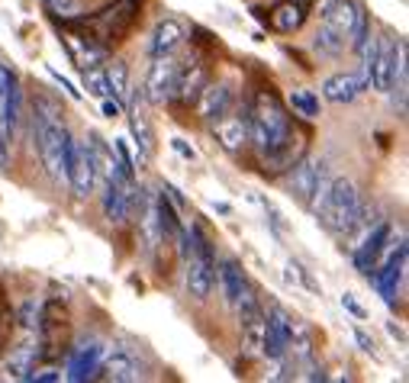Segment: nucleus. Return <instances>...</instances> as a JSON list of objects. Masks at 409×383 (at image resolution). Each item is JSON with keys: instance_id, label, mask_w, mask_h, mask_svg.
Returning a JSON list of instances; mask_svg holds the SVG:
<instances>
[{"instance_id": "nucleus-1", "label": "nucleus", "mask_w": 409, "mask_h": 383, "mask_svg": "<svg viewBox=\"0 0 409 383\" xmlns=\"http://www.w3.org/2000/svg\"><path fill=\"white\" fill-rule=\"evenodd\" d=\"M249 110V145L255 148L258 158H268L278 148H284L287 142L297 135L293 116L287 110V104L278 97V91L271 84H261L251 97Z\"/></svg>"}, {"instance_id": "nucleus-2", "label": "nucleus", "mask_w": 409, "mask_h": 383, "mask_svg": "<svg viewBox=\"0 0 409 383\" xmlns=\"http://www.w3.org/2000/svg\"><path fill=\"white\" fill-rule=\"evenodd\" d=\"M142 7H146V0H110L107 7L94 10V13L65 20V29H77V33L90 35L97 45H104L107 52H113L136 33L142 20Z\"/></svg>"}, {"instance_id": "nucleus-3", "label": "nucleus", "mask_w": 409, "mask_h": 383, "mask_svg": "<svg viewBox=\"0 0 409 383\" xmlns=\"http://www.w3.org/2000/svg\"><path fill=\"white\" fill-rule=\"evenodd\" d=\"M322 229L335 238H348L361 223H364V200H361L358 187H354L348 177H332V187H329L322 206L316 209Z\"/></svg>"}, {"instance_id": "nucleus-4", "label": "nucleus", "mask_w": 409, "mask_h": 383, "mask_svg": "<svg viewBox=\"0 0 409 383\" xmlns=\"http://www.w3.org/2000/svg\"><path fill=\"white\" fill-rule=\"evenodd\" d=\"M33 142H36V152H39V161H42V167H45V174H49L52 181H65V177H68L71 155H75V145H77V139L71 135L68 126L33 116Z\"/></svg>"}, {"instance_id": "nucleus-5", "label": "nucleus", "mask_w": 409, "mask_h": 383, "mask_svg": "<svg viewBox=\"0 0 409 383\" xmlns=\"http://www.w3.org/2000/svg\"><path fill=\"white\" fill-rule=\"evenodd\" d=\"M187 235H190V251H187V258H184V287H187V296L203 303L209 300V293L216 287L213 242H209V235L203 232L200 223H190Z\"/></svg>"}, {"instance_id": "nucleus-6", "label": "nucleus", "mask_w": 409, "mask_h": 383, "mask_svg": "<svg viewBox=\"0 0 409 383\" xmlns=\"http://www.w3.org/2000/svg\"><path fill=\"white\" fill-rule=\"evenodd\" d=\"M39 361H58L68 351V332H71V313H68V300H52L42 303L39 313Z\"/></svg>"}, {"instance_id": "nucleus-7", "label": "nucleus", "mask_w": 409, "mask_h": 383, "mask_svg": "<svg viewBox=\"0 0 409 383\" xmlns=\"http://www.w3.org/2000/svg\"><path fill=\"white\" fill-rule=\"evenodd\" d=\"M361 55H364V65H361V74H364V81H368L371 91H390V81H393V58H396V39L393 35H371L368 42H364V49H361Z\"/></svg>"}, {"instance_id": "nucleus-8", "label": "nucleus", "mask_w": 409, "mask_h": 383, "mask_svg": "<svg viewBox=\"0 0 409 383\" xmlns=\"http://www.w3.org/2000/svg\"><path fill=\"white\" fill-rule=\"evenodd\" d=\"M178 74H180V62L174 55L152 58V68H148L146 87H142V97H146L152 106L171 104L174 91H178Z\"/></svg>"}, {"instance_id": "nucleus-9", "label": "nucleus", "mask_w": 409, "mask_h": 383, "mask_svg": "<svg viewBox=\"0 0 409 383\" xmlns=\"http://www.w3.org/2000/svg\"><path fill=\"white\" fill-rule=\"evenodd\" d=\"M406 255L409 251H406V238H403V242L390 251L387 258H383L368 277L371 284L377 287V293L383 296L387 306H396V293H400V284H403V277H406Z\"/></svg>"}, {"instance_id": "nucleus-10", "label": "nucleus", "mask_w": 409, "mask_h": 383, "mask_svg": "<svg viewBox=\"0 0 409 383\" xmlns=\"http://www.w3.org/2000/svg\"><path fill=\"white\" fill-rule=\"evenodd\" d=\"M97 177H100V165H97V148L94 142H77L75 155H71V165H68V177L65 181L71 184L75 196H90L94 187H97Z\"/></svg>"}, {"instance_id": "nucleus-11", "label": "nucleus", "mask_w": 409, "mask_h": 383, "mask_svg": "<svg viewBox=\"0 0 409 383\" xmlns=\"http://www.w3.org/2000/svg\"><path fill=\"white\" fill-rule=\"evenodd\" d=\"M290 328L293 319L287 316L284 306H274L264 309V342H261V357L268 361H284L287 348H290Z\"/></svg>"}, {"instance_id": "nucleus-12", "label": "nucleus", "mask_w": 409, "mask_h": 383, "mask_svg": "<svg viewBox=\"0 0 409 383\" xmlns=\"http://www.w3.org/2000/svg\"><path fill=\"white\" fill-rule=\"evenodd\" d=\"M255 16L271 29V33L293 35L297 29H303L306 16H310V4H303V0H278V4H271L264 13L255 10Z\"/></svg>"}, {"instance_id": "nucleus-13", "label": "nucleus", "mask_w": 409, "mask_h": 383, "mask_svg": "<svg viewBox=\"0 0 409 383\" xmlns=\"http://www.w3.org/2000/svg\"><path fill=\"white\" fill-rule=\"evenodd\" d=\"M232 97H236V91H232L229 81H207V87L200 91V97H197V104H194L197 116L213 126L216 119H222L232 110Z\"/></svg>"}, {"instance_id": "nucleus-14", "label": "nucleus", "mask_w": 409, "mask_h": 383, "mask_svg": "<svg viewBox=\"0 0 409 383\" xmlns=\"http://www.w3.org/2000/svg\"><path fill=\"white\" fill-rule=\"evenodd\" d=\"M100 377L116 380V383H132V380H139V377H142V370H139V361H136V355H132L129 348L113 345V348H104L97 380H100Z\"/></svg>"}, {"instance_id": "nucleus-15", "label": "nucleus", "mask_w": 409, "mask_h": 383, "mask_svg": "<svg viewBox=\"0 0 409 383\" xmlns=\"http://www.w3.org/2000/svg\"><path fill=\"white\" fill-rule=\"evenodd\" d=\"M390 232H393L390 223H377L358 245H351V265H354V271H358L361 277H371V271H374L377 258H381V248L390 238Z\"/></svg>"}, {"instance_id": "nucleus-16", "label": "nucleus", "mask_w": 409, "mask_h": 383, "mask_svg": "<svg viewBox=\"0 0 409 383\" xmlns=\"http://www.w3.org/2000/svg\"><path fill=\"white\" fill-rule=\"evenodd\" d=\"M213 133L216 142L229 155H239L245 145H249V110H239V113H226L222 119L213 123Z\"/></svg>"}, {"instance_id": "nucleus-17", "label": "nucleus", "mask_w": 409, "mask_h": 383, "mask_svg": "<svg viewBox=\"0 0 409 383\" xmlns=\"http://www.w3.org/2000/svg\"><path fill=\"white\" fill-rule=\"evenodd\" d=\"M100 357H104V345H100L97 338H90V342H81L77 348H71V355H68V380H75V383L97 380Z\"/></svg>"}, {"instance_id": "nucleus-18", "label": "nucleus", "mask_w": 409, "mask_h": 383, "mask_svg": "<svg viewBox=\"0 0 409 383\" xmlns=\"http://www.w3.org/2000/svg\"><path fill=\"white\" fill-rule=\"evenodd\" d=\"M207 81H209V68L200 62V58L184 62V65H180V74H178V91H174V100H178L180 106H194L197 97H200V91L207 87Z\"/></svg>"}, {"instance_id": "nucleus-19", "label": "nucleus", "mask_w": 409, "mask_h": 383, "mask_svg": "<svg viewBox=\"0 0 409 383\" xmlns=\"http://www.w3.org/2000/svg\"><path fill=\"white\" fill-rule=\"evenodd\" d=\"M364 91H368L364 74H332L322 81V97L329 104H354Z\"/></svg>"}, {"instance_id": "nucleus-20", "label": "nucleus", "mask_w": 409, "mask_h": 383, "mask_svg": "<svg viewBox=\"0 0 409 383\" xmlns=\"http://www.w3.org/2000/svg\"><path fill=\"white\" fill-rule=\"evenodd\" d=\"M320 171H322V165L320 161H312V158H300L297 165L287 171V187H290V194L297 196L300 203H310V196H312V187H316V181H320Z\"/></svg>"}, {"instance_id": "nucleus-21", "label": "nucleus", "mask_w": 409, "mask_h": 383, "mask_svg": "<svg viewBox=\"0 0 409 383\" xmlns=\"http://www.w3.org/2000/svg\"><path fill=\"white\" fill-rule=\"evenodd\" d=\"M306 155V135L297 133L290 142H287L284 148H278L274 155H268V158H261V167H264V174L271 177H278V174H287L293 165H297L300 158Z\"/></svg>"}, {"instance_id": "nucleus-22", "label": "nucleus", "mask_w": 409, "mask_h": 383, "mask_svg": "<svg viewBox=\"0 0 409 383\" xmlns=\"http://www.w3.org/2000/svg\"><path fill=\"white\" fill-rule=\"evenodd\" d=\"M184 26L178 20H161L158 26L152 29V39H148V55L152 58H161V55H174L184 42Z\"/></svg>"}, {"instance_id": "nucleus-23", "label": "nucleus", "mask_w": 409, "mask_h": 383, "mask_svg": "<svg viewBox=\"0 0 409 383\" xmlns=\"http://www.w3.org/2000/svg\"><path fill=\"white\" fill-rule=\"evenodd\" d=\"M219 284H222V296H226V303L236 306V300L251 287V280H249L245 267L239 265L236 258H222L219 261Z\"/></svg>"}, {"instance_id": "nucleus-24", "label": "nucleus", "mask_w": 409, "mask_h": 383, "mask_svg": "<svg viewBox=\"0 0 409 383\" xmlns=\"http://www.w3.org/2000/svg\"><path fill=\"white\" fill-rule=\"evenodd\" d=\"M36 364H39V338L36 342H26L20 345V348L13 351V355L7 357V367L13 377H20V380H26L29 374L36 370Z\"/></svg>"}, {"instance_id": "nucleus-25", "label": "nucleus", "mask_w": 409, "mask_h": 383, "mask_svg": "<svg viewBox=\"0 0 409 383\" xmlns=\"http://www.w3.org/2000/svg\"><path fill=\"white\" fill-rule=\"evenodd\" d=\"M287 106H290L297 116H303L306 123H312V119H320V94L316 91H306V87H293L290 94H287Z\"/></svg>"}, {"instance_id": "nucleus-26", "label": "nucleus", "mask_w": 409, "mask_h": 383, "mask_svg": "<svg viewBox=\"0 0 409 383\" xmlns=\"http://www.w3.org/2000/svg\"><path fill=\"white\" fill-rule=\"evenodd\" d=\"M104 71H107V81H110V97L126 106V97H129V87H132L129 84V65L116 58V62H110Z\"/></svg>"}, {"instance_id": "nucleus-27", "label": "nucleus", "mask_w": 409, "mask_h": 383, "mask_svg": "<svg viewBox=\"0 0 409 383\" xmlns=\"http://www.w3.org/2000/svg\"><path fill=\"white\" fill-rule=\"evenodd\" d=\"M312 52H320V58H339L342 52H345V35L332 33V29L322 23V26L316 29V35H312Z\"/></svg>"}, {"instance_id": "nucleus-28", "label": "nucleus", "mask_w": 409, "mask_h": 383, "mask_svg": "<svg viewBox=\"0 0 409 383\" xmlns=\"http://www.w3.org/2000/svg\"><path fill=\"white\" fill-rule=\"evenodd\" d=\"M371 39V13L364 10V4H354V20H351V29H348V45L354 52L364 49V42Z\"/></svg>"}, {"instance_id": "nucleus-29", "label": "nucleus", "mask_w": 409, "mask_h": 383, "mask_svg": "<svg viewBox=\"0 0 409 383\" xmlns=\"http://www.w3.org/2000/svg\"><path fill=\"white\" fill-rule=\"evenodd\" d=\"M242 355L245 357H261V342H264V313L255 319L242 322Z\"/></svg>"}, {"instance_id": "nucleus-30", "label": "nucleus", "mask_w": 409, "mask_h": 383, "mask_svg": "<svg viewBox=\"0 0 409 383\" xmlns=\"http://www.w3.org/2000/svg\"><path fill=\"white\" fill-rule=\"evenodd\" d=\"M81 81H84V87H87L90 97H97V100L110 97V81H107V71L100 68V65H87V68H81Z\"/></svg>"}, {"instance_id": "nucleus-31", "label": "nucleus", "mask_w": 409, "mask_h": 383, "mask_svg": "<svg viewBox=\"0 0 409 383\" xmlns=\"http://www.w3.org/2000/svg\"><path fill=\"white\" fill-rule=\"evenodd\" d=\"M33 116L49 119V123H65L62 104H58L55 97H49V94H36L33 97Z\"/></svg>"}, {"instance_id": "nucleus-32", "label": "nucleus", "mask_w": 409, "mask_h": 383, "mask_svg": "<svg viewBox=\"0 0 409 383\" xmlns=\"http://www.w3.org/2000/svg\"><path fill=\"white\" fill-rule=\"evenodd\" d=\"M42 7H45V13L62 16V23H65V20H75V16L84 13V4H81V0H42Z\"/></svg>"}, {"instance_id": "nucleus-33", "label": "nucleus", "mask_w": 409, "mask_h": 383, "mask_svg": "<svg viewBox=\"0 0 409 383\" xmlns=\"http://www.w3.org/2000/svg\"><path fill=\"white\" fill-rule=\"evenodd\" d=\"M39 313H42V303L39 300H26L20 306V326L26 328V332H36V328H39Z\"/></svg>"}, {"instance_id": "nucleus-34", "label": "nucleus", "mask_w": 409, "mask_h": 383, "mask_svg": "<svg viewBox=\"0 0 409 383\" xmlns=\"http://www.w3.org/2000/svg\"><path fill=\"white\" fill-rule=\"evenodd\" d=\"M287 280H297V284H303L306 290H312V293H320V284H316V280H312V274L306 271L303 265H300V261H290V265H287Z\"/></svg>"}, {"instance_id": "nucleus-35", "label": "nucleus", "mask_w": 409, "mask_h": 383, "mask_svg": "<svg viewBox=\"0 0 409 383\" xmlns=\"http://www.w3.org/2000/svg\"><path fill=\"white\" fill-rule=\"evenodd\" d=\"M342 306H345L348 313L354 316V319H368V309H364L358 300H354V293H342Z\"/></svg>"}, {"instance_id": "nucleus-36", "label": "nucleus", "mask_w": 409, "mask_h": 383, "mask_svg": "<svg viewBox=\"0 0 409 383\" xmlns=\"http://www.w3.org/2000/svg\"><path fill=\"white\" fill-rule=\"evenodd\" d=\"M351 338H354V345H358V348L364 351V355H374V338H371V335L364 332V328H354Z\"/></svg>"}, {"instance_id": "nucleus-37", "label": "nucleus", "mask_w": 409, "mask_h": 383, "mask_svg": "<svg viewBox=\"0 0 409 383\" xmlns=\"http://www.w3.org/2000/svg\"><path fill=\"white\" fill-rule=\"evenodd\" d=\"M113 148H116V161H119V165H126V167H132V171H136V161H132L129 148H126V139H113Z\"/></svg>"}, {"instance_id": "nucleus-38", "label": "nucleus", "mask_w": 409, "mask_h": 383, "mask_svg": "<svg viewBox=\"0 0 409 383\" xmlns=\"http://www.w3.org/2000/svg\"><path fill=\"white\" fill-rule=\"evenodd\" d=\"M100 110H104L107 119H119V116H123V104H116L113 97H104V100H100Z\"/></svg>"}, {"instance_id": "nucleus-39", "label": "nucleus", "mask_w": 409, "mask_h": 383, "mask_svg": "<svg viewBox=\"0 0 409 383\" xmlns=\"http://www.w3.org/2000/svg\"><path fill=\"white\" fill-rule=\"evenodd\" d=\"M49 74H52V77H55V81H58V84H62V91H65V94H68V97L81 100V91H77V87H75V84H71V81H68V77H65V74H58V71H55V68H49Z\"/></svg>"}, {"instance_id": "nucleus-40", "label": "nucleus", "mask_w": 409, "mask_h": 383, "mask_svg": "<svg viewBox=\"0 0 409 383\" xmlns=\"http://www.w3.org/2000/svg\"><path fill=\"white\" fill-rule=\"evenodd\" d=\"M58 370L55 367H45V370H33V374L26 377V380H39V383H52V380H58Z\"/></svg>"}, {"instance_id": "nucleus-41", "label": "nucleus", "mask_w": 409, "mask_h": 383, "mask_svg": "<svg viewBox=\"0 0 409 383\" xmlns=\"http://www.w3.org/2000/svg\"><path fill=\"white\" fill-rule=\"evenodd\" d=\"M171 148L180 155V158H187V161H194V158H197V152H194V148H190L184 139H171Z\"/></svg>"}, {"instance_id": "nucleus-42", "label": "nucleus", "mask_w": 409, "mask_h": 383, "mask_svg": "<svg viewBox=\"0 0 409 383\" xmlns=\"http://www.w3.org/2000/svg\"><path fill=\"white\" fill-rule=\"evenodd\" d=\"M213 209H216V213H222V216H229V213H232L229 203H213Z\"/></svg>"}, {"instance_id": "nucleus-43", "label": "nucleus", "mask_w": 409, "mask_h": 383, "mask_svg": "<svg viewBox=\"0 0 409 383\" xmlns=\"http://www.w3.org/2000/svg\"><path fill=\"white\" fill-rule=\"evenodd\" d=\"M387 332H390V335H393V338H400V342H406V335H403V332H400V328H396V326H393V322H390V326H387Z\"/></svg>"}]
</instances>
